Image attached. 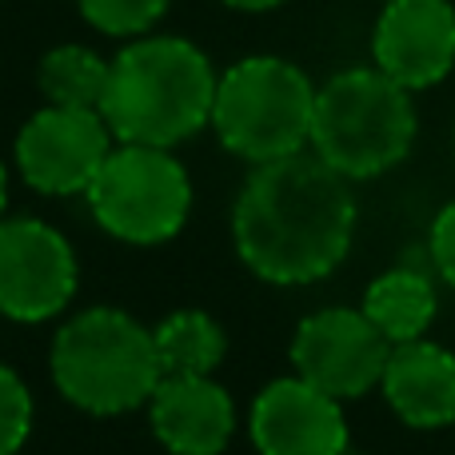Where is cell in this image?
<instances>
[{"mask_svg":"<svg viewBox=\"0 0 455 455\" xmlns=\"http://www.w3.org/2000/svg\"><path fill=\"white\" fill-rule=\"evenodd\" d=\"M216 68L184 36H136L112 56L100 116L116 144L176 148L212 124Z\"/></svg>","mask_w":455,"mask_h":455,"instance_id":"cell-2","label":"cell"},{"mask_svg":"<svg viewBox=\"0 0 455 455\" xmlns=\"http://www.w3.org/2000/svg\"><path fill=\"white\" fill-rule=\"evenodd\" d=\"M379 392L400 424L416 432H440L455 424V352L432 339L395 344Z\"/></svg>","mask_w":455,"mask_h":455,"instance_id":"cell-13","label":"cell"},{"mask_svg":"<svg viewBox=\"0 0 455 455\" xmlns=\"http://www.w3.org/2000/svg\"><path fill=\"white\" fill-rule=\"evenodd\" d=\"M36 400L32 387L12 363L0 360V455H20L32 435Z\"/></svg>","mask_w":455,"mask_h":455,"instance_id":"cell-18","label":"cell"},{"mask_svg":"<svg viewBox=\"0 0 455 455\" xmlns=\"http://www.w3.org/2000/svg\"><path fill=\"white\" fill-rule=\"evenodd\" d=\"M392 344L360 307H320L291 331L288 360L299 379L347 403L379 387Z\"/></svg>","mask_w":455,"mask_h":455,"instance_id":"cell-9","label":"cell"},{"mask_svg":"<svg viewBox=\"0 0 455 455\" xmlns=\"http://www.w3.org/2000/svg\"><path fill=\"white\" fill-rule=\"evenodd\" d=\"M112 148L116 136L100 112L44 104L20 124L12 160L20 180L40 196H84Z\"/></svg>","mask_w":455,"mask_h":455,"instance_id":"cell-8","label":"cell"},{"mask_svg":"<svg viewBox=\"0 0 455 455\" xmlns=\"http://www.w3.org/2000/svg\"><path fill=\"white\" fill-rule=\"evenodd\" d=\"M148 427L168 455H220L235 435V400L216 376H164Z\"/></svg>","mask_w":455,"mask_h":455,"instance_id":"cell-12","label":"cell"},{"mask_svg":"<svg viewBox=\"0 0 455 455\" xmlns=\"http://www.w3.org/2000/svg\"><path fill=\"white\" fill-rule=\"evenodd\" d=\"M224 4L235 8V12H267V8H280L288 0H224Z\"/></svg>","mask_w":455,"mask_h":455,"instance_id":"cell-20","label":"cell"},{"mask_svg":"<svg viewBox=\"0 0 455 455\" xmlns=\"http://www.w3.org/2000/svg\"><path fill=\"white\" fill-rule=\"evenodd\" d=\"M108 68L112 60H104L96 48L56 44L40 56V68H36L40 96H44V104H56V108L100 112L104 88H108Z\"/></svg>","mask_w":455,"mask_h":455,"instance_id":"cell-16","label":"cell"},{"mask_svg":"<svg viewBox=\"0 0 455 455\" xmlns=\"http://www.w3.org/2000/svg\"><path fill=\"white\" fill-rule=\"evenodd\" d=\"M84 200L104 235L132 248H156L188 224L192 176L172 148L116 144Z\"/></svg>","mask_w":455,"mask_h":455,"instance_id":"cell-6","label":"cell"},{"mask_svg":"<svg viewBox=\"0 0 455 455\" xmlns=\"http://www.w3.org/2000/svg\"><path fill=\"white\" fill-rule=\"evenodd\" d=\"M371 60L408 92L435 88L455 68L451 0H384L371 32Z\"/></svg>","mask_w":455,"mask_h":455,"instance_id":"cell-11","label":"cell"},{"mask_svg":"<svg viewBox=\"0 0 455 455\" xmlns=\"http://www.w3.org/2000/svg\"><path fill=\"white\" fill-rule=\"evenodd\" d=\"M360 312L384 331V339L392 347L411 344V339H424V331L440 315V291H435L427 272L392 267V272H379L368 283Z\"/></svg>","mask_w":455,"mask_h":455,"instance_id":"cell-14","label":"cell"},{"mask_svg":"<svg viewBox=\"0 0 455 455\" xmlns=\"http://www.w3.org/2000/svg\"><path fill=\"white\" fill-rule=\"evenodd\" d=\"M80 288L76 248L60 228L36 216L0 220V315L12 323H48L68 312Z\"/></svg>","mask_w":455,"mask_h":455,"instance_id":"cell-7","label":"cell"},{"mask_svg":"<svg viewBox=\"0 0 455 455\" xmlns=\"http://www.w3.org/2000/svg\"><path fill=\"white\" fill-rule=\"evenodd\" d=\"M416 104L403 84L371 64L344 68L315 88L307 152L344 180H376L403 164L416 144Z\"/></svg>","mask_w":455,"mask_h":455,"instance_id":"cell-4","label":"cell"},{"mask_svg":"<svg viewBox=\"0 0 455 455\" xmlns=\"http://www.w3.org/2000/svg\"><path fill=\"white\" fill-rule=\"evenodd\" d=\"M172 0H76L80 16L104 36H148Z\"/></svg>","mask_w":455,"mask_h":455,"instance_id":"cell-17","label":"cell"},{"mask_svg":"<svg viewBox=\"0 0 455 455\" xmlns=\"http://www.w3.org/2000/svg\"><path fill=\"white\" fill-rule=\"evenodd\" d=\"M248 435L259 455H347L344 403L299 376H280L256 392Z\"/></svg>","mask_w":455,"mask_h":455,"instance_id":"cell-10","label":"cell"},{"mask_svg":"<svg viewBox=\"0 0 455 455\" xmlns=\"http://www.w3.org/2000/svg\"><path fill=\"white\" fill-rule=\"evenodd\" d=\"M355 220L352 180L304 148L248 172L232 204V243L256 280L307 288L347 259Z\"/></svg>","mask_w":455,"mask_h":455,"instance_id":"cell-1","label":"cell"},{"mask_svg":"<svg viewBox=\"0 0 455 455\" xmlns=\"http://www.w3.org/2000/svg\"><path fill=\"white\" fill-rule=\"evenodd\" d=\"M427 256H432V267L448 288H455V200L435 212L432 232H427Z\"/></svg>","mask_w":455,"mask_h":455,"instance_id":"cell-19","label":"cell"},{"mask_svg":"<svg viewBox=\"0 0 455 455\" xmlns=\"http://www.w3.org/2000/svg\"><path fill=\"white\" fill-rule=\"evenodd\" d=\"M48 376L64 403L84 416L112 419L148 408L164 368L152 328L124 307L92 304L52 331Z\"/></svg>","mask_w":455,"mask_h":455,"instance_id":"cell-3","label":"cell"},{"mask_svg":"<svg viewBox=\"0 0 455 455\" xmlns=\"http://www.w3.org/2000/svg\"><path fill=\"white\" fill-rule=\"evenodd\" d=\"M164 376H216L228 355V331L216 315L180 307L152 328Z\"/></svg>","mask_w":455,"mask_h":455,"instance_id":"cell-15","label":"cell"},{"mask_svg":"<svg viewBox=\"0 0 455 455\" xmlns=\"http://www.w3.org/2000/svg\"><path fill=\"white\" fill-rule=\"evenodd\" d=\"M4 212H8V168L0 160V220H4Z\"/></svg>","mask_w":455,"mask_h":455,"instance_id":"cell-21","label":"cell"},{"mask_svg":"<svg viewBox=\"0 0 455 455\" xmlns=\"http://www.w3.org/2000/svg\"><path fill=\"white\" fill-rule=\"evenodd\" d=\"M315 84L283 56H243L220 72L212 100V132L243 164H272L307 148Z\"/></svg>","mask_w":455,"mask_h":455,"instance_id":"cell-5","label":"cell"}]
</instances>
